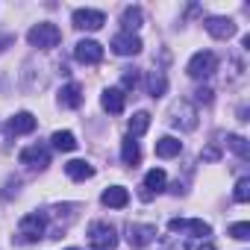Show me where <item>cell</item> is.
<instances>
[{
  "instance_id": "7",
  "label": "cell",
  "mask_w": 250,
  "mask_h": 250,
  "mask_svg": "<svg viewBox=\"0 0 250 250\" xmlns=\"http://www.w3.org/2000/svg\"><path fill=\"white\" fill-rule=\"evenodd\" d=\"M71 21H74L77 30H88V33H94V30H100V27L106 24V15H103L100 9H74Z\"/></svg>"
},
{
  "instance_id": "1",
  "label": "cell",
  "mask_w": 250,
  "mask_h": 250,
  "mask_svg": "<svg viewBox=\"0 0 250 250\" xmlns=\"http://www.w3.org/2000/svg\"><path fill=\"white\" fill-rule=\"evenodd\" d=\"M27 42H30L33 47H39V50H53V47L62 42V33H59L56 24L42 21V24H36V27L27 33Z\"/></svg>"
},
{
  "instance_id": "5",
  "label": "cell",
  "mask_w": 250,
  "mask_h": 250,
  "mask_svg": "<svg viewBox=\"0 0 250 250\" xmlns=\"http://www.w3.org/2000/svg\"><path fill=\"white\" fill-rule=\"evenodd\" d=\"M168 229L171 232H186V235H194V238H209L212 235V227L200 218H171Z\"/></svg>"
},
{
  "instance_id": "12",
  "label": "cell",
  "mask_w": 250,
  "mask_h": 250,
  "mask_svg": "<svg viewBox=\"0 0 250 250\" xmlns=\"http://www.w3.org/2000/svg\"><path fill=\"white\" fill-rule=\"evenodd\" d=\"M36 115L33 112H18V115H12L9 118V124H6V130L12 133V136H27V133H33L36 130Z\"/></svg>"
},
{
  "instance_id": "8",
  "label": "cell",
  "mask_w": 250,
  "mask_h": 250,
  "mask_svg": "<svg viewBox=\"0 0 250 250\" xmlns=\"http://www.w3.org/2000/svg\"><path fill=\"white\" fill-rule=\"evenodd\" d=\"M112 50L118 53V56H136V53H142V39L136 36V33H115L112 36Z\"/></svg>"
},
{
  "instance_id": "17",
  "label": "cell",
  "mask_w": 250,
  "mask_h": 250,
  "mask_svg": "<svg viewBox=\"0 0 250 250\" xmlns=\"http://www.w3.org/2000/svg\"><path fill=\"white\" fill-rule=\"evenodd\" d=\"M180 150H183V142L174 139V136H162L156 142V156L159 159H174V156H180Z\"/></svg>"
},
{
  "instance_id": "23",
  "label": "cell",
  "mask_w": 250,
  "mask_h": 250,
  "mask_svg": "<svg viewBox=\"0 0 250 250\" xmlns=\"http://www.w3.org/2000/svg\"><path fill=\"white\" fill-rule=\"evenodd\" d=\"M121 24H124V33H133L142 27V9L139 6H127L121 12Z\"/></svg>"
},
{
  "instance_id": "30",
  "label": "cell",
  "mask_w": 250,
  "mask_h": 250,
  "mask_svg": "<svg viewBox=\"0 0 250 250\" xmlns=\"http://www.w3.org/2000/svg\"><path fill=\"white\" fill-rule=\"evenodd\" d=\"M188 250H215V244L209 238H200L197 244H188Z\"/></svg>"
},
{
  "instance_id": "31",
  "label": "cell",
  "mask_w": 250,
  "mask_h": 250,
  "mask_svg": "<svg viewBox=\"0 0 250 250\" xmlns=\"http://www.w3.org/2000/svg\"><path fill=\"white\" fill-rule=\"evenodd\" d=\"M12 42H15V36H12V33H0V53H3Z\"/></svg>"
},
{
  "instance_id": "22",
  "label": "cell",
  "mask_w": 250,
  "mask_h": 250,
  "mask_svg": "<svg viewBox=\"0 0 250 250\" xmlns=\"http://www.w3.org/2000/svg\"><path fill=\"white\" fill-rule=\"evenodd\" d=\"M121 159L127 162V165H139V159H142V150H139V142L136 139H124L121 142Z\"/></svg>"
},
{
  "instance_id": "18",
  "label": "cell",
  "mask_w": 250,
  "mask_h": 250,
  "mask_svg": "<svg viewBox=\"0 0 250 250\" xmlns=\"http://www.w3.org/2000/svg\"><path fill=\"white\" fill-rule=\"evenodd\" d=\"M65 174H68L74 183H83V180H91V177H94V168H91L88 162H83V159H71V162L65 165Z\"/></svg>"
},
{
  "instance_id": "24",
  "label": "cell",
  "mask_w": 250,
  "mask_h": 250,
  "mask_svg": "<svg viewBox=\"0 0 250 250\" xmlns=\"http://www.w3.org/2000/svg\"><path fill=\"white\" fill-rule=\"evenodd\" d=\"M50 142H53V147H56V150H62V153L77 150V139H74V133H68V130H56Z\"/></svg>"
},
{
  "instance_id": "20",
  "label": "cell",
  "mask_w": 250,
  "mask_h": 250,
  "mask_svg": "<svg viewBox=\"0 0 250 250\" xmlns=\"http://www.w3.org/2000/svg\"><path fill=\"white\" fill-rule=\"evenodd\" d=\"M168 91V77L162 71H150L147 74V94L150 97H162Z\"/></svg>"
},
{
  "instance_id": "21",
  "label": "cell",
  "mask_w": 250,
  "mask_h": 250,
  "mask_svg": "<svg viewBox=\"0 0 250 250\" xmlns=\"http://www.w3.org/2000/svg\"><path fill=\"white\" fill-rule=\"evenodd\" d=\"M147 127H150V115H147V112H136V115L130 118V124H127L130 139H139V136H145V133H147Z\"/></svg>"
},
{
  "instance_id": "19",
  "label": "cell",
  "mask_w": 250,
  "mask_h": 250,
  "mask_svg": "<svg viewBox=\"0 0 250 250\" xmlns=\"http://www.w3.org/2000/svg\"><path fill=\"white\" fill-rule=\"evenodd\" d=\"M165 180H168V177H165V171H162V168L147 171V174H145V188H147V191H145V197H150L153 191L159 194V191L165 188Z\"/></svg>"
},
{
  "instance_id": "4",
  "label": "cell",
  "mask_w": 250,
  "mask_h": 250,
  "mask_svg": "<svg viewBox=\"0 0 250 250\" xmlns=\"http://www.w3.org/2000/svg\"><path fill=\"white\" fill-rule=\"evenodd\" d=\"M171 124H174V127H180V130H186V133L197 130V106H194L191 100L174 103V109H171Z\"/></svg>"
},
{
  "instance_id": "32",
  "label": "cell",
  "mask_w": 250,
  "mask_h": 250,
  "mask_svg": "<svg viewBox=\"0 0 250 250\" xmlns=\"http://www.w3.org/2000/svg\"><path fill=\"white\" fill-rule=\"evenodd\" d=\"M200 156H203V159H206V162H215V159H218V156H221V153H218V150H215V147H206V150H203V153H200Z\"/></svg>"
},
{
  "instance_id": "33",
  "label": "cell",
  "mask_w": 250,
  "mask_h": 250,
  "mask_svg": "<svg viewBox=\"0 0 250 250\" xmlns=\"http://www.w3.org/2000/svg\"><path fill=\"white\" fill-rule=\"evenodd\" d=\"M68 250H80V247H68Z\"/></svg>"
},
{
  "instance_id": "11",
  "label": "cell",
  "mask_w": 250,
  "mask_h": 250,
  "mask_svg": "<svg viewBox=\"0 0 250 250\" xmlns=\"http://www.w3.org/2000/svg\"><path fill=\"white\" fill-rule=\"evenodd\" d=\"M21 162L30 165V168H47L50 165V150L44 145H30L21 150Z\"/></svg>"
},
{
  "instance_id": "3",
  "label": "cell",
  "mask_w": 250,
  "mask_h": 250,
  "mask_svg": "<svg viewBox=\"0 0 250 250\" xmlns=\"http://www.w3.org/2000/svg\"><path fill=\"white\" fill-rule=\"evenodd\" d=\"M186 71H188V77H194V80H206V77H212V74L218 71V56H215L212 50H197V53L188 59Z\"/></svg>"
},
{
  "instance_id": "13",
  "label": "cell",
  "mask_w": 250,
  "mask_h": 250,
  "mask_svg": "<svg viewBox=\"0 0 250 250\" xmlns=\"http://www.w3.org/2000/svg\"><path fill=\"white\" fill-rule=\"evenodd\" d=\"M203 27L212 39H232L235 36V21L232 18H206Z\"/></svg>"
},
{
  "instance_id": "10",
  "label": "cell",
  "mask_w": 250,
  "mask_h": 250,
  "mask_svg": "<svg viewBox=\"0 0 250 250\" xmlns=\"http://www.w3.org/2000/svg\"><path fill=\"white\" fill-rule=\"evenodd\" d=\"M156 238V227L153 224H130L127 227V241H130V247H147L150 241Z\"/></svg>"
},
{
  "instance_id": "9",
  "label": "cell",
  "mask_w": 250,
  "mask_h": 250,
  "mask_svg": "<svg viewBox=\"0 0 250 250\" xmlns=\"http://www.w3.org/2000/svg\"><path fill=\"white\" fill-rule=\"evenodd\" d=\"M74 59L83 62V65H97L103 59V47L94 39H83V42L74 44Z\"/></svg>"
},
{
  "instance_id": "27",
  "label": "cell",
  "mask_w": 250,
  "mask_h": 250,
  "mask_svg": "<svg viewBox=\"0 0 250 250\" xmlns=\"http://www.w3.org/2000/svg\"><path fill=\"white\" fill-rule=\"evenodd\" d=\"M229 235H232V238H238V241H247V238H250V224H247V221L232 224V227H229Z\"/></svg>"
},
{
  "instance_id": "26",
  "label": "cell",
  "mask_w": 250,
  "mask_h": 250,
  "mask_svg": "<svg viewBox=\"0 0 250 250\" xmlns=\"http://www.w3.org/2000/svg\"><path fill=\"white\" fill-rule=\"evenodd\" d=\"M232 197H235L238 203H247V200H250V180H247V177H241V180L235 183V191H232Z\"/></svg>"
},
{
  "instance_id": "15",
  "label": "cell",
  "mask_w": 250,
  "mask_h": 250,
  "mask_svg": "<svg viewBox=\"0 0 250 250\" xmlns=\"http://www.w3.org/2000/svg\"><path fill=\"white\" fill-rule=\"evenodd\" d=\"M100 200H103V206H109V209H124L130 203V191L124 188V186H109L103 194H100Z\"/></svg>"
},
{
  "instance_id": "6",
  "label": "cell",
  "mask_w": 250,
  "mask_h": 250,
  "mask_svg": "<svg viewBox=\"0 0 250 250\" xmlns=\"http://www.w3.org/2000/svg\"><path fill=\"white\" fill-rule=\"evenodd\" d=\"M44 229H47V221H44L42 212H30V215H24L21 224H18V232H21V238H24L27 244L44 238Z\"/></svg>"
},
{
  "instance_id": "25",
  "label": "cell",
  "mask_w": 250,
  "mask_h": 250,
  "mask_svg": "<svg viewBox=\"0 0 250 250\" xmlns=\"http://www.w3.org/2000/svg\"><path fill=\"white\" fill-rule=\"evenodd\" d=\"M227 145L241 156V159H247L250 156V147H247V139H241V136H227Z\"/></svg>"
},
{
  "instance_id": "14",
  "label": "cell",
  "mask_w": 250,
  "mask_h": 250,
  "mask_svg": "<svg viewBox=\"0 0 250 250\" xmlns=\"http://www.w3.org/2000/svg\"><path fill=\"white\" fill-rule=\"evenodd\" d=\"M124 103H127L124 88H106V91L100 94V106H103L109 115H121V112H124Z\"/></svg>"
},
{
  "instance_id": "29",
  "label": "cell",
  "mask_w": 250,
  "mask_h": 250,
  "mask_svg": "<svg viewBox=\"0 0 250 250\" xmlns=\"http://www.w3.org/2000/svg\"><path fill=\"white\" fill-rule=\"evenodd\" d=\"M194 97H197V103H212V88H209V85H200V88L194 91Z\"/></svg>"
},
{
  "instance_id": "2",
  "label": "cell",
  "mask_w": 250,
  "mask_h": 250,
  "mask_svg": "<svg viewBox=\"0 0 250 250\" xmlns=\"http://www.w3.org/2000/svg\"><path fill=\"white\" fill-rule=\"evenodd\" d=\"M88 244H91V250H115V247H118V232H115V227L106 224V221H94V224L88 227Z\"/></svg>"
},
{
  "instance_id": "28",
  "label": "cell",
  "mask_w": 250,
  "mask_h": 250,
  "mask_svg": "<svg viewBox=\"0 0 250 250\" xmlns=\"http://www.w3.org/2000/svg\"><path fill=\"white\" fill-rule=\"evenodd\" d=\"M139 85V71L136 68H124V88H136Z\"/></svg>"
},
{
  "instance_id": "16",
  "label": "cell",
  "mask_w": 250,
  "mask_h": 250,
  "mask_svg": "<svg viewBox=\"0 0 250 250\" xmlns=\"http://www.w3.org/2000/svg\"><path fill=\"white\" fill-rule=\"evenodd\" d=\"M80 103H83V88H80L77 83L62 85V91H59V106H65V109H77Z\"/></svg>"
}]
</instances>
